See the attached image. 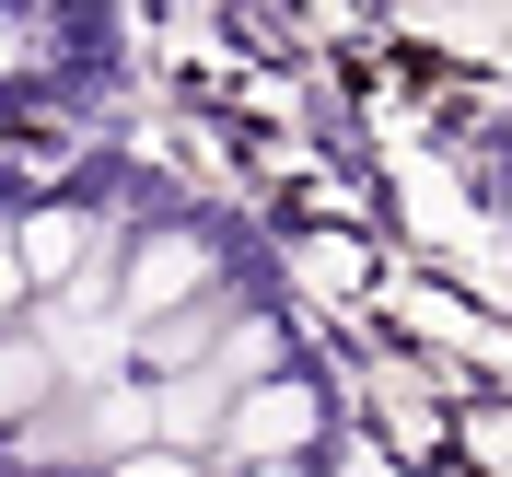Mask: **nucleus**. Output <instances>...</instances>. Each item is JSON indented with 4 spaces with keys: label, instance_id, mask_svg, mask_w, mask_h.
I'll return each mask as SVG.
<instances>
[{
    "label": "nucleus",
    "instance_id": "obj_2",
    "mask_svg": "<svg viewBox=\"0 0 512 477\" xmlns=\"http://www.w3.org/2000/svg\"><path fill=\"white\" fill-rule=\"evenodd\" d=\"M198 280H210V245H198V233H163V245L128 256V315H163V303H187Z\"/></svg>",
    "mask_w": 512,
    "mask_h": 477
},
{
    "label": "nucleus",
    "instance_id": "obj_4",
    "mask_svg": "<svg viewBox=\"0 0 512 477\" xmlns=\"http://www.w3.org/2000/svg\"><path fill=\"white\" fill-rule=\"evenodd\" d=\"M70 256H82V222H35L24 233V268H35V280H59Z\"/></svg>",
    "mask_w": 512,
    "mask_h": 477
},
{
    "label": "nucleus",
    "instance_id": "obj_5",
    "mask_svg": "<svg viewBox=\"0 0 512 477\" xmlns=\"http://www.w3.org/2000/svg\"><path fill=\"white\" fill-rule=\"evenodd\" d=\"M117 477H198L187 454H117Z\"/></svg>",
    "mask_w": 512,
    "mask_h": 477
},
{
    "label": "nucleus",
    "instance_id": "obj_3",
    "mask_svg": "<svg viewBox=\"0 0 512 477\" xmlns=\"http://www.w3.org/2000/svg\"><path fill=\"white\" fill-rule=\"evenodd\" d=\"M47 384H59V373H47V361H35V350H12V338H0V419H24L35 396H47Z\"/></svg>",
    "mask_w": 512,
    "mask_h": 477
},
{
    "label": "nucleus",
    "instance_id": "obj_1",
    "mask_svg": "<svg viewBox=\"0 0 512 477\" xmlns=\"http://www.w3.org/2000/svg\"><path fill=\"white\" fill-rule=\"evenodd\" d=\"M222 431H233V454L280 466L291 443H315V431H326V408H315V384H256V396H245V408L222 419Z\"/></svg>",
    "mask_w": 512,
    "mask_h": 477
}]
</instances>
